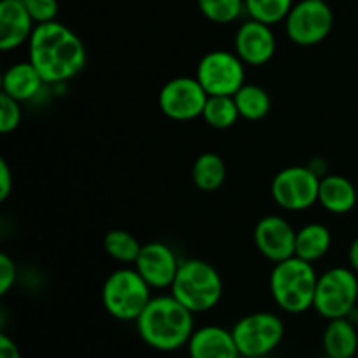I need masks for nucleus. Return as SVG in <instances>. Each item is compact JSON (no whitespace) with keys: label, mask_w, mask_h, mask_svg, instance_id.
Returning a JSON list of instances; mask_svg holds the SVG:
<instances>
[{"label":"nucleus","mask_w":358,"mask_h":358,"mask_svg":"<svg viewBox=\"0 0 358 358\" xmlns=\"http://www.w3.org/2000/svg\"><path fill=\"white\" fill-rule=\"evenodd\" d=\"M136 329L147 346L157 352H177L187 346L194 329V313L173 296L150 299L136 320Z\"/></svg>","instance_id":"f03ea898"},{"label":"nucleus","mask_w":358,"mask_h":358,"mask_svg":"<svg viewBox=\"0 0 358 358\" xmlns=\"http://www.w3.org/2000/svg\"><path fill=\"white\" fill-rule=\"evenodd\" d=\"M21 3L27 7L30 16L34 17L35 24L49 23L58 16V0H21Z\"/></svg>","instance_id":"cd10ccee"},{"label":"nucleus","mask_w":358,"mask_h":358,"mask_svg":"<svg viewBox=\"0 0 358 358\" xmlns=\"http://www.w3.org/2000/svg\"><path fill=\"white\" fill-rule=\"evenodd\" d=\"M322 343L327 358H353L358 350L355 324L348 317L329 320Z\"/></svg>","instance_id":"6ab92c4d"},{"label":"nucleus","mask_w":358,"mask_h":358,"mask_svg":"<svg viewBox=\"0 0 358 358\" xmlns=\"http://www.w3.org/2000/svg\"><path fill=\"white\" fill-rule=\"evenodd\" d=\"M44 84L42 76L30 62H20L3 72L2 93L17 101H27L37 96Z\"/></svg>","instance_id":"a211bd4d"},{"label":"nucleus","mask_w":358,"mask_h":358,"mask_svg":"<svg viewBox=\"0 0 358 358\" xmlns=\"http://www.w3.org/2000/svg\"><path fill=\"white\" fill-rule=\"evenodd\" d=\"M348 259H350V266H352L353 271L358 273V236L353 240L352 247H350Z\"/></svg>","instance_id":"2f4dec72"},{"label":"nucleus","mask_w":358,"mask_h":358,"mask_svg":"<svg viewBox=\"0 0 358 358\" xmlns=\"http://www.w3.org/2000/svg\"><path fill=\"white\" fill-rule=\"evenodd\" d=\"M358 301L357 273L350 268H331L318 276L313 310L322 318L352 317Z\"/></svg>","instance_id":"423d86ee"},{"label":"nucleus","mask_w":358,"mask_h":358,"mask_svg":"<svg viewBox=\"0 0 358 358\" xmlns=\"http://www.w3.org/2000/svg\"><path fill=\"white\" fill-rule=\"evenodd\" d=\"M35 21L21 0H0V49L10 51L30 41Z\"/></svg>","instance_id":"dca6fc26"},{"label":"nucleus","mask_w":358,"mask_h":358,"mask_svg":"<svg viewBox=\"0 0 358 358\" xmlns=\"http://www.w3.org/2000/svg\"><path fill=\"white\" fill-rule=\"evenodd\" d=\"M142 247L143 245L124 229H112L103 238L105 252L122 264H135Z\"/></svg>","instance_id":"b1692460"},{"label":"nucleus","mask_w":358,"mask_h":358,"mask_svg":"<svg viewBox=\"0 0 358 358\" xmlns=\"http://www.w3.org/2000/svg\"><path fill=\"white\" fill-rule=\"evenodd\" d=\"M320 178L311 166H287L273 178L271 196L283 210L303 212L318 203Z\"/></svg>","instance_id":"9d476101"},{"label":"nucleus","mask_w":358,"mask_h":358,"mask_svg":"<svg viewBox=\"0 0 358 358\" xmlns=\"http://www.w3.org/2000/svg\"><path fill=\"white\" fill-rule=\"evenodd\" d=\"M13 189V175L6 159L0 161V201H6Z\"/></svg>","instance_id":"c756f323"},{"label":"nucleus","mask_w":358,"mask_h":358,"mask_svg":"<svg viewBox=\"0 0 358 358\" xmlns=\"http://www.w3.org/2000/svg\"><path fill=\"white\" fill-rule=\"evenodd\" d=\"M196 2L203 16L217 24L233 23L245 10V0H196Z\"/></svg>","instance_id":"a878e982"},{"label":"nucleus","mask_w":358,"mask_h":358,"mask_svg":"<svg viewBox=\"0 0 358 358\" xmlns=\"http://www.w3.org/2000/svg\"><path fill=\"white\" fill-rule=\"evenodd\" d=\"M133 268L149 283L150 289H168L177 276L180 262L168 245L152 241L143 245Z\"/></svg>","instance_id":"4468645a"},{"label":"nucleus","mask_w":358,"mask_h":358,"mask_svg":"<svg viewBox=\"0 0 358 358\" xmlns=\"http://www.w3.org/2000/svg\"><path fill=\"white\" fill-rule=\"evenodd\" d=\"M21 101L14 100L9 94H0V131L3 135L14 131L21 122Z\"/></svg>","instance_id":"bb28decb"},{"label":"nucleus","mask_w":358,"mask_h":358,"mask_svg":"<svg viewBox=\"0 0 358 358\" xmlns=\"http://www.w3.org/2000/svg\"><path fill=\"white\" fill-rule=\"evenodd\" d=\"M17 269L13 259L7 254H0V294H7L16 283Z\"/></svg>","instance_id":"c85d7f7f"},{"label":"nucleus","mask_w":358,"mask_h":358,"mask_svg":"<svg viewBox=\"0 0 358 358\" xmlns=\"http://www.w3.org/2000/svg\"><path fill=\"white\" fill-rule=\"evenodd\" d=\"M201 117L215 129L233 128L241 117L234 96H208Z\"/></svg>","instance_id":"5701e85b"},{"label":"nucleus","mask_w":358,"mask_h":358,"mask_svg":"<svg viewBox=\"0 0 358 358\" xmlns=\"http://www.w3.org/2000/svg\"><path fill=\"white\" fill-rule=\"evenodd\" d=\"M189 358H241L233 331L220 325H205L192 332L187 343Z\"/></svg>","instance_id":"2eb2a0df"},{"label":"nucleus","mask_w":358,"mask_h":358,"mask_svg":"<svg viewBox=\"0 0 358 358\" xmlns=\"http://www.w3.org/2000/svg\"><path fill=\"white\" fill-rule=\"evenodd\" d=\"M208 93L196 77H175L159 91V108L173 121H192L201 117Z\"/></svg>","instance_id":"9b49d317"},{"label":"nucleus","mask_w":358,"mask_h":358,"mask_svg":"<svg viewBox=\"0 0 358 358\" xmlns=\"http://www.w3.org/2000/svg\"><path fill=\"white\" fill-rule=\"evenodd\" d=\"M240 115L247 121H261L271 110V98L264 87L245 83L234 94Z\"/></svg>","instance_id":"4be33fe9"},{"label":"nucleus","mask_w":358,"mask_h":358,"mask_svg":"<svg viewBox=\"0 0 358 358\" xmlns=\"http://www.w3.org/2000/svg\"><path fill=\"white\" fill-rule=\"evenodd\" d=\"M150 285L135 268L115 269L101 289V303L112 318L136 322L150 303Z\"/></svg>","instance_id":"39448f33"},{"label":"nucleus","mask_w":358,"mask_h":358,"mask_svg":"<svg viewBox=\"0 0 358 358\" xmlns=\"http://www.w3.org/2000/svg\"><path fill=\"white\" fill-rule=\"evenodd\" d=\"M318 203L334 215L352 212L357 205L355 185L343 175H324L320 178Z\"/></svg>","instance_id":"f3484780"},{"label":"nucleus","mask_w":358,"mask_h":358,"mask_svg":"<svg viewBox=\"0 0 358 358\" xmlns=\"http://www.w3.org/2000/svg\"><path fill=\"white\" fill-rule=\"evenodd\" d=\"M332 245V234L324 224L311 222L297 231L296 257L308 262H317L329 252Z\"/></svg>","instance_id":"aec40b11"},{"label":"nucleus","mask_w":358,"mask_h":358,"mask_svg":"<svg viewBox=\"0 0 358 358\" xmlns=\"http://www.w3.org/2000/svg\"><path fill=\"white\" fill-rule=\"evenodd\" d=\"M294 3V0H245V10L252 20L273 27L280 21H285Z\"/></svg>","instance_id":"393cba45"},{"label":"nucleus","mask_w":358,"mask_h":358,"mask_svg":"<svg viewBox=\"0 0 358 358\" xmlns=\"http://www.w3.org/2000/svg\"><path fill=\"white\" fill-rule=\"evenodd\" d=\"M296 236L292 224L280 215L262 217L254 229L255 247L275 264L296 255Z\"/></svg>","instance_id":"f8f14e48"},{"label":"nucleus","mask_w":358,"mask_h":358,"mask_svg":"<svg viewBox=\"0 0 358 358\" xmlns=\"http://www.w3.org/2000/svg\"><path fill=\"white\" fill-rule=\"evenodd\" d=\"M170 289L171 296L192 313H205L213 310L222 299L224 283L222 276L210 262L189 259L180 262Z\"/></svg>","instance_id":"20e7f679"},{"label":"nucleus","mask_w":358,"mask_h":358,"mask_svg":"<svg viewBox=\"0 0 358 358\" xmlns=\"http://www.w3.org/2000/svg\"><path fill=\"white\" fill-rule=\"evenodd\" d=\"M241 357L262 358L275 352L283 341V320L269 311H255L240 318L231 329Z\"/></svg>","instance_id":"0eeeda50"},{"label":"nucleus","mask_w":358,"mask_h":358,"mask_svg":"<svg viewBox=\"0 0 358 358\" xmlns=\"http://www.w3.org/2000/svg\"><path fill=\"white\" fill-rule=\"evenodd\" d=\"M318 275L313 264L299 257L276 262L269 278L273 301L285 313L299 315L313 308Z\"/></svg>","instance_id":"7ed1b4c3"},{"label":"nucleus","mask_w":358,"mask_h":358,"mask_svg":"<svg viewBox=\"0 0 358 358\" xmlns=\"http://www.w3.org/2000/svg\"><path fill=\"white\" fill-rule=\"evenodd\" d=\"M226 163L215 152H203L192 164V182L203 192H213L226 182Z\"/></svg>","instance_id":"412c9836"},{"label":"nucleus","mask_w":358,"mask_h":358,"mask_svg":"<svg viewBox=\"0 0 358 358\" xmlns=\"http://www.w3.org/2000/svg\"><path fill=\"white\" fill-rule=\"evenodd\" d=\"M334 27V13L325 0H297L285 17V34L294 44L317 45Z\"/></svg>","instance_id":"6e6552de"},{"label":"nucleus","mask_w":358,"mask_h":358,"mask_svg":"<svg viewBox=\"0 0 358 358\" xmlns=\"http://www.w3.org/2000/svg\"><path fill=\"white\" fill-rule=\"evenodd\" d=\"M234 52L245 65H266L276 52V37L271 24L257 20H248L240 24L234 35Z\"/></svg>","instance_id":"ddd939ff"},{"label":"nucleus","mask_w":358,"mask_h":358,"mask_svg":"<svg viewBox=\"0 0 358 358\" xmlns=\"http://www.w3.org/2000/svg\"><path fill=\"white\" fill-rule=\"evenodd\" d=\"M28 62L45 84L65 83L84 69L86 48L76 31L55 20L35 24L28 41Z\"/></svg>","instance_id":"f257e3e1"},{"label":"nucleus","mask_w":358,"mask_h":358,"mask_svg":"<svg viewBox=\"0 0 358 358\" xmlns=\"http://www.w3.org/2000/svg\"><path fill=\"white\" fill-rule=\"evenodd\" d=\"M0 358H21L20 348L9 336H0Z\"/></svg>","instance_id":"7c9ffc66"},{"label":"nucleus","mask_w":358,"mask_h":358,"mask_svg":"<svg viewBox=\"0 0 358 358\" xmlns=\"http://www.w3.org/2000/svg\"><path fill=\"white\" fill-rule=\"evenodd\" d=\"M196 79L208 96H234L245 84V63L234 51H210L199 59Z\"/></svg>","instance_id":"1a4fd4ad"}]
</instances>
